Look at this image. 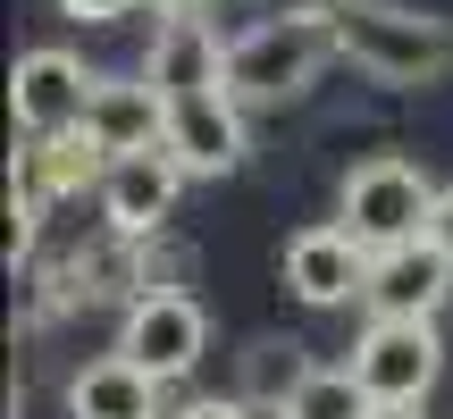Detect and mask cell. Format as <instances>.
<instances>
[{"label":"cell","mask_w":453,"mask_h":419,"mask_svg":"<svg viewBox=\"0 0 453 419\" xmlns=\"http://www.w3.org/2000/svg\"><path fill=\"white\" fill-rule=\"evenodd\" d=\"M151 9H160V17H202L211 0H151Z\"/></svg>","instance_id":"ffe728a7"},{"label":"cell","mask_w":453,"mask_h":419,"mask_svg":"<svg viewBox=\"0 0 453 419\" xmlns=\"http://www.w3.org/2000/svg\"><path fill=\"white\" fill-rule=\"evenodd\" d=\"M277 269H286V286H294L303 310H344V302H361V286H370V252H361L336 218L286 235V260H277Z\"/></svg>","instance_id":"ba28073f"},{"label":"cell","mask_w":453,"mask_h":419,"mask_svg":"<svg viewBox=\"0 0 453 419\" xmlns=\"http://www.w3.org/2000/svg\"><path fill=\"white\" fill-rule=\"evenodd\" d=\"M344 369L370 386V403H428V386L445 377V336L437 319H370Z\"/></svg>","instance_id":"5b68a950"},{"label":"cell","mask_w":453,"mask_h":419,"mask_svg":"<svg viewBox=\"0 0 453 419\" xmlns=\"http://www.w3.org/2000/svg\"><path fill=\"white\" fill-rule=\"evenodd\" d=\"M168 151H177V168L185 177H235L243 168V101L226 93H185V101H168Z\"/></svg>","instance_id":"9c48e42d"},{"label":"cell","mask_w":453,"mask_h":419,"mask_svg":"<svg viewBox=\"0 0 453 419\" xmlns=\"http://www.w3.org/2000/svg\"><path fill=\"white\" fill-rule=\"evenodd\" d=\"M319 9H327V26H336V50L361 76L395 84V93L453 84V17L403 9V0H319Z\"/></svg>","instance_id":"6da1fadb"},{"label":"cell","mask_w":453,"mask_h":419,"mask_svg":"<svg viewBox=\"0 0 453 419\" xmlns=\"http://www.w3.org/2000/svg\"><path fill=\"white\" fill-rule=\"evenodd\" d=\"M370 419H428V411H420V403H378Z\"/></svg>","instance_id":"44dd1931"},{"label":"cell","mask_w":453,"mask_h":419,"mask_svg":"<svg viewBox=\"0 0 453 419\" xmlns=\"http://www.w3.org/2000/svg\"><path fill=\"white\" fill-rule=\"evenodd\" d=\"M84 134H93L110 160L127 151H168V101L151 76H101L93 84V110H84Z\"/></svg>","instance_id":"8fae6325"},{"label":"cell","mask_w":453,"mask_h":419,"mask_svg":"<svg viewBox=\"0 0 453 419\" xmlns=\"http://www.w3.org/2000/svg\"><path fill=\"white\" fill-rule=\"evenodd\" d=\"M177 194H185L177 151H127V160H110V177H101V218H110V235L151 243L177 218Z\"/></svg>","instance_id":"52a82bcc"},{"label":"cell","mask_w":453,"mask_h":419,"mask_svg":"<svg viewBox=\"0 0 453 419\" xmlns=\"http://www.w3.org/2000/svg\"><path fill=\"white\" fill-rule=\"evenodd\" d=\"M143 76L160 84V101L219 93L226 84V42L211 34V17H160L151 26V50H143Z\"/></svg>","instance_id":"7c38bea8"},{"label":"cell","mask_w":453,"mask_h":419,"mask_svg":"<svg viewBox=\"0 0 453 419\" xmlns=\"http://www.w3.org/2000/svg\"><path fill=\"white\" fill-rule=\"evenodd\" d=\"M303 377H311V361H303V344H294V336H252V344L235 353V394H243L260 419L286 411Z\"/></svg>","instance_id":"9a60e30c"},{"label":"cell","mask_w":453,"mask_h":419,"mask_svg":"<svg viewBox=\"0 0 453 419\" xmlns=\"http://www.w3.org/2000/svg\"><path fill=\"white\" fill-rule=\"evenodd\" d=\"M428 243H437V252L453 260V185H445V194H437V218H428Z\"/></svg>","instance_id":"d6986e66"},{"label":"cell","mask_w":453,"mask_h":419,"mask_svg":"<svg viewBox=\"0 0 453 419\" xmlns=\"http://www.w3.org/2000/svg\"><path fill=\"white\" fill-rule=\"evenodd\" d=\"M453 293V260L437 243H403V252H370V286H361V310L370 319H437Z\"/></svg>","instance_id":"30bf717a"},{"label":"cell","mask_w":453,"mask_h":419,"mask_svg":"<svg viewBox=\"0 0 453 419\" xmlns=\"http://www.w3.org/2000/svg\"><path fill=\"white\" fill-rule=\"evenodd\" d=\"M127 9H143V0H59V17H76V26H118Z\"/></svg>","instance_id":"ac0fdd59"},{"label":"cell","mask_w":453,"mask_h":419,"mask_svg":"<svg viewBox=\"0 0 453 419\" xmlns=\"http://www.w3.org/2000/svg\"><path fill=\"white\" fill-rule=\"evenodd\" d=\"M93 84H101V76L76 59V50H59V42L26 50V59L9 67V118H17V134H26V143H42V134L84 126V110H93Z\"/></svg>","instance_id":"8992f818"},{"label":"cell","mask_w":453,"mask_h":419,"mask_svg":"<svg viewBox=\"0 0 453 419\" xmlns=\"http://www.w3.org/2000/svg\"><path fill=\"white\" fill-rule=\"evenodd\" d=\"M118 353L134 369H151L160 386H185L211 353V310L194 293H134L127 319H118Z\"/></svg>","instance_id":"277c9868"},{"label":"cell","mask_w":453,"mask_h":419,"mask_svg":"<svg viewBox=\"0 0 453 419\" xmlns=\"http://www.w3.org/2000/svg\"><path fill=\"white\" fill-rule=\"evenodd\" d=\"M370 411H378V403H370V386H361L353 369H311L277 419H370Z\"/></svg>","instance_id":"2e32d148"},{"label":"cell","mask_w":453,"mask_h":419,"mask_svg":"<svg viewBox=\"0 0 453 419\" xmlns=\"http://www.w3.org/2000/svg\"><path fill=\"white\" fill-rule=\"evenodd\" d=\"M160 394L168 386L151 369H134L127 353H101V361H84L67 377V419H168Z\"/></svg>","instance_id":"4fadbf2b"},{"label":"cell","mask_w":453,"mask_h":419,"mask_svg":"<svg viewBox=\"0 0 453 419\" xmlns=\"http://www.w3.org/2000/svg\"><path fill=\"white\" fill-rule=\"evenodd\" d=\"M437 194L445 185H428L420 160H403V151H378V160H361L353 177H344L336 194V226L361 243V252H403V243L428 235V218H437Z\"/></svg>","instance_id":"3957f363"},{"label":"cell","mask_w":453,"mask_h":419,"mask_svg":"<svg viewBox=\"0 0 453 419\" xmlns=\"http://www.w3.org/2000/svg\"><path fill=\"white\" fill-rule=\"evenodd\" d=\"M9 168H17V177H26L42 202H67V194H84V185L101 194V177H110V151H101L84 126H67V134H42V143H26Z\"/></svg>","instance_id":"5bb4252c"},{"label":"cell","mask_w":453,"mask_h":419,"mask_svg":"<svg viewBox=\"0 0 453 419\" xmlns=\"http://www.w3.org/2000/svg\"><path fill=\"white\" fill-rule=\"evenodd\" d=\"M327 59H344L327 9L260 17V26H243L235 42H226V93H235L243 110H286V101H303L311 84H319Z\"/></svg>","instance_id":"7a4b0ae2"},{"label":"cell","mask_w":453,"mask_h":419,"mask_svg":"<svg viewBox=\"0 0 453 419\" xmlns=\"http://www.w3.org/2000/svg\"><path fill=\"white\" fill-rule=\"evenodd\" d=\"M168 419H260V411L243 403V394H194V403H177Z\"/></svg>","instance_id":"e0dca14e"}]
</instances>
